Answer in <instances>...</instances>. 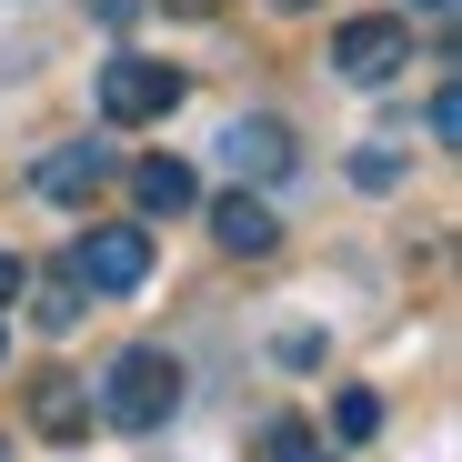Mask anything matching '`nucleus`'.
Here are the masks:
<instances>
[{
    "instance_id": "nucleus-1",
    "label": "nucleus",
    "mask_w": 462,
    "mask_h": 462,
    "mask_svg": "<svg viewBox=\"0 0 462 462\" xmlns=\"http://www.w3.org/2000/svg\"><path fill=\"white\" fill-rule=\"evenodd\" d=\"M181 393H191V382H181V362H171L162 342H131V352L91 382V412H101L111 432H162V422L181 412Z\"/></svg>"
},
{
    "instance_id": "nucleus-2",
    "label": "nucleus",
    "mask_w": 462,
    "mask_h": 462,
    "mask_svg": "<svg viewBox=\"0 0 462 462\" xmlns=\"http://www.w3.org/2000/svg\"><path fill=\"white\" fill-rule=\"evenodd\" d=\"M70 282H81L91 301H131L151 282V231L141 221H91L81 242H70Z\"/></svg>"
},
{
    "instance_id": "nucleus-3",
    "label": "nucleus",
    "mask_w": 462,
    "mask_h": 462,
    "mask_svg": "<svg viewBox=\"0 0 462 462\" xmlns=\"http://www.w3.org/2000/svg\"><path fill=\"white\" fill-rule=\"evenodd\" d=\"M181 70L171 60H141V51H121V60H101V121L111 131H141V121H171L181 111Z\"/></svg>"
},
{
    "instance_id": "nucleus-4",
    "label": "nucleus",
    "mask_w": 462,
    "mask_h": 462,
    "mask_svg": "<svg viewBox=\"0 0 462 462\" xmlns=\"http://www.w3.org/2000/svg\"><path fill=\"white\" fill-rule=\"evenodd\" d=\"M402 60H412V21H402V11H362V21L332 31V70H342L352 91H382Z\"/></svg>"
},
{
    "instance_id": "nucleus-5",
    "label": "nucleus",
    "mask_w": 462,
    "mask_h": 462,
    "mask_svg": "<svg viewBox=\"0 0 462 462\" xmlns=\"http://www.w3.org/2000/svg\"><path fill=\"white\" fill-rule=\"evenodd\" d=\"M291 162H301V141H291V121H272V111H242V121L221 131V171H231V181H252V191L282 181Z\"/></svg>"
},
{
    "instance_id": "nucleus-6",
    "label": "nucleus",
    "mask_w": 462,
    "mask_h": 462,
    "mask_svg": "<svg viewBox=\"0 0 462 462\" xmlns=\"http://www.w3.org/2000/svg\"><path fill=\"white\" fill-rule=\"evenodd\" d=\"M211 242H221L231 262H272V252H282V211L242 181V191H221V201H211Z\"/></svg>"
},
{
    "instance_id": "nucleus-7",
    "label": "nucleus",
    "mask_w": 462,
    "mask_h": 462,
    "mask_svg": "<svg viewBox=\"0 0 462 462\" xmlns=\"http://www.w3.org/2000/svg\"><path fill=\"white\" fill-rule=\"evenodd\" d=\"M111 171H121V162H111V141H51V151H41V171H31V191H41V201H91Z\"/></svg>"
},
{
    "instance_id": "nucleus-8",
    "label": "nucleus",
    "mask_w": 462,
    "mask_h": 462,
    "mask_svg": "<svg viewBox=\"0 0 462 462\" xmlns=\"http://www.w3.org/2000/svg\"><path fill=\"white\" fill-rule=\"evenodd\" d=\"M91 422L101 412H91V382L81 372H41L31 382V432L41 442H91Z\"/></svg>"
},
{
    "instance_id": "nucleus-9",
    "label": "nucleus",
    "mask_w": 462,
    "mask_h": 462,
    "mask_svg": "<svg viewBox=\"0 0 462 462\" xmlns=\"http://www.w3.org/2000/svg\"><path fill=\"white\" fill-rule=\"evenodd\" d=\"M131 201H141V221H181V211L201 201V181H191V162L151 151V162H131Z\"/></svg>"
},
{
    "instance_id": "nucleus-10",
    "label": "nucleus",
    "mask_w": 462,
    "mask_h": 462,
    "mask_svg": "<svg viewBox=\"0 0 462 462\" xmlns=\"http://www.w3.org/2000/svg\"><path fill=\"white\" fill-rule=\"evenodd\" d=\"M81 312H91V291H81V282H70V272L31 291V332H51V342H60V332H81Z\"/></svg>"
},
{
    "instance_id": "nucleus-11",
    "label": "nucleus",
    "mask_w": 462,
    "mask_h": 462,
    "mask_svg": "<svg viewBox=\"0 0 462 462\" xmlns=\"http://www.w3.org/2000/svg\"><path fill=\"white\" fill-rule=\"evenodd\" d=\"M262 462H332V442L301 422V412H272L262 422Z\"/></svg>"
},
{
    "instance_id": "nucleus-12",
    "label": "nucleus",
    "mask_w": 462,
    "mask_h": 462,
    "mask_svg": "<svg viewBox=\"0 0 462 462\" xmlns=\"http://www.w3.org/2000/svg\"><path fill=\"white\" fill-rule=\"evenodd\" d=\"M402 171H412V151H402V141H372V151H352V181H362V191H402Z\"/></svg>"
},
{
    "instance_id": "nucleus-13",
    "label": "nucleus",
    "mask_w": 462,
    "mask_h": 462,
    "mask_svg": "<svg viewBox=\"0 0 462 462\" xmlns=\"http://www.w3.org/2000/svg\"><path fill=\"white\" fill-rule=\"evenodd\" d=\"M382 432V393H362V382H352V393L332 402V442H372Z\"/></svg>"
},
{
    "instance_id": "nucleus-14",
    "label": "nucleus",
    "mask_w": 462,
    "mask_h": 462,
    "mask_svg": "<svg viewBox=\"0 0 462 462\" xmlns=\"http://www.w3.org/2000/svg\"><path fill=\"white\" fill-rule=\"evenodd\" d=\"M322 352H332L322 332H282V372H322Z\"/></svg>"
},
{
    "instance_id": "nucleus-15",
    "label": "nucleus",
    "mask_w": 462,
    "mask_h": 462,
    "mask_svg": "<svg viewBox=\"0 0 462 462\" xmlns=\"http://www.w3.org/2000/svg\"><path fill=\"white\" fill-rule=\"evenodd\" d=\"M422 131H432V141H442V151H452V131H462V101H452V81H442V91H432V111H422Z\"/></svg>"
},
{
    "instance_id": "nucleus-16",
    "label": "nucleus",
    "mask_w": 462,
    "mask_h": 462,
    "mask_svg": "<svg viewBox=\"0 0 462 462\" xmlns=\"http://www.w3.org/2000/svg\"><path fill=\"white\" fill-rule=\"evenodd\" d=\"M21 291H31V262H21V252H0V312H11Z\"/></svg>"
},
{
    "instance_id": "nucleus-17",
    "label": "nucleus",
    "mask_w": 462,
    "mask_h": 462,
    "mask_svg": "<svg viewBox=\"0 0 462 462\" xmlns=\"http://www.w3.org/2000/svg\"><path fill=\"white\" fill-rule=\"evenodd\" d=\"M141 11H151V0H91V21H101V31H131Z\"/></svg>"
},
{
    "instance_id": "nucleus-18",
    "label": "nucleus",
    "mask_w": 462,
    "mask_h": 462,
    "mask_svg": "<svg viewBox=\"0 0 462 462\" xmlns=\"http://www.w3.org/2000/svg\"><path fill=\"white\" fill-rule=\"evenodd\" d=\"M162 11H171V21H211V11H221V0H162Z\"/></svg>"
},
{
    "instance_id": "nucleus-19",
    "label": "nucleus",
    "mask_w": 462,
    "mask_h": 462,
    "mask_svg": "<svg viewBox=\"0 0 462 462\" xmlns=\"http://www.w3.org/2000/svg\"><path fill=\"white\" fill-rule=\"evenodd\" d=\"M402 11H432V21H442V11H452V0H402Z\"/></svg>"
},
{
    "instance_id": "nucleus-20",
    "label": "nucleus",
    "mask_w": 462,
    "mask_h": 462,
    "mask_svg": "<svg viewBox=\"0 0 462 462\" xmlns=\"http://www.w3.org/2000/svg\"><path fill=\"white\" fill-rule=\"evenodd\" d=\"M272 11H312V0H272Z\"/></svg>"
},
{
    "instance_id": "nucleus-21",
    "label": "nucleus",
    "mask_w": 462,
    "mask_h": 462,
    "mask_svg": "<svg viewBox=\"0 0 462 462\" xmlns=\"http://www.w3.org/2000/svg\"><path fill=\"white\" fill-rule=\"evenodd\" d=\"M0 362H11V322H0Z\"/></svg>"
},
{
    "instance_id": "nucleus-22",
    "label": "nucleus",
    "mask_w": 462,
    "mask_h": 462,
    "mask_svg": "<svg viewBox=\"0 0 462 462\" xmlns=\"http://www.w3.org/2000/svg\"><path fill=\"white\" fill-rule=\"evenodd\" d=\"M0 462H11V442H0Z\"/></svg>"
}]
</instances>
